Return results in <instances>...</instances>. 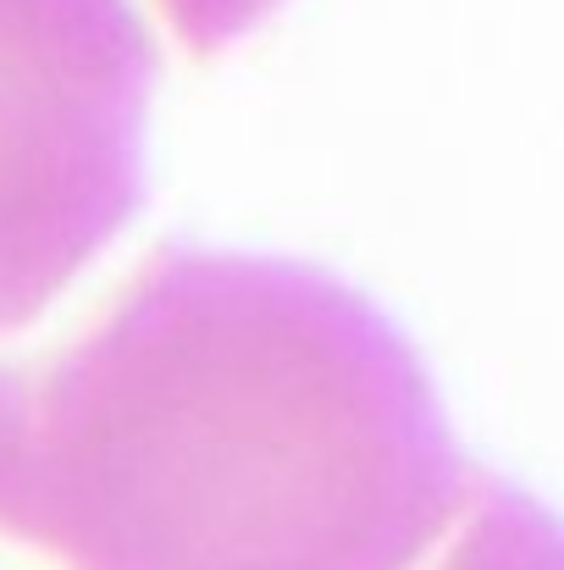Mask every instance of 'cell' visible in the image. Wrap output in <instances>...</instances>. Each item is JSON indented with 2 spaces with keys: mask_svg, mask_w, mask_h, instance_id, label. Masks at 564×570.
<instances>
[{
  "mask_svg": "<svg viewBox=\"0 0 564 570\" xmlns=\"http://www.w3.org/2000/svg\"><path fill=\"white\" fill-rule=\"evenodd\" d=\"M476 488L409 338L305 261L161 244L0 361V532L67 570H409Z\"/></svg>",
  "mask_w": 564,
  "mask_h": 570,
  "instance_id": "cell-1",
  "label": "cell"
},
{
  "mask_svg": "<svg viewBox=\"0 0 564 570\" xmlns=\"http://www.w3.org/2000/svg\"><path fill=\"white\" fill-rule=\"evenodd\" d=\"M156 39L133 0H0V338L145 199Z\"/></svg>",
  "mask_w": 564,
  "mask_h": 570,
  "instance_id": "cell-2",
  "label": "cell"
},
{
  "mask_svg": "<svg viewBox=\"0 0 564 570\" xmlns=\"http://www.w3.org/2000/svg\"><path fill=\"white\" fill-rule=\"evenodd\" d=\"M459 521L465 532L454 538L448 560L437 570H560L554 515L532 493L509 488L504 476L482 471V488Z\"/></svg>",
  "mask_w": 564,
  "mask_h": 570,
  "instance_id": "cell-3",
  "label": "cell"
},
{
  "mask_svg": "<svg viewBox=\"0 0 564 570\" xmlns=\"http://www.w3.org/2000/svg\"><path fill=\"white\" fill-rule=\"evenodd\" d=\"M161 6L172 11V28L184 33L194 56H216L238 33H249L277 0H161Z\"/></svg>",
  "mask_w": 564,
  "mask_h": 570,
  "instance_id": "cell-4",
  "label": "cell"
}]
</instances>
